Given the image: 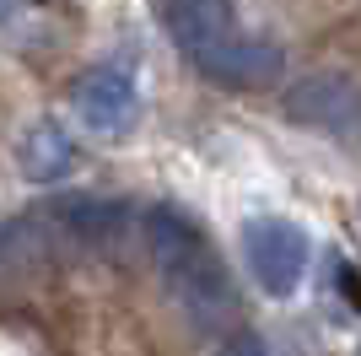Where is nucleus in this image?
<instances>
[{"mask_svg": "<svg viewBox=\"0 0 361 356\" xmlns=\"http://www.w3.org/2000/svg\"><path fill=\"white\" fill-rule=\"evenodd\" d=\"M146 249L151 259H157V270H162L167 292L178 297V308L195 319L200 329H221L232 324V313H238V292H232V275H226V265L216 259L211 237L200 232L183 210L173 206H157L146 216Z\"/></svg>", "mask_w": 361, "mask_h": 356, "instance_id": "nucleus-1", "label": "nucleus"}, {"mask_svg": "<svg viewBox=\"0 0 361 356\" xmlns=\"http://www.w3.org/2000/svg\"><path fill=\"white\" fill-rule=\"evenodd\" d=\"M243 249H248V270H254L259 292L291 297L302 286V270H307V237H302V227L281 222V216H259V222L243 227Z\"/></svg>", "mask_w": 361, "mask_h": 356, "instance_id": "nucleus-2", "label": "nucleus"}, {"mask_svg": "<svg viewBox=\"0 0 361 356\" xmlns=\"http://www.w3.org/2000/svg\"><path fill=\"white\" fill-rule=\"evenodd\" d=\"M205 81H221V87H264L286 71V54L270 38H248V32H232L216 49H205L200 59H189Z\"/></svg>", "mask_w": 361, "mask_h": 356, "instance_id": "nucleus-3", "label": "nucleus"}, {"mask_svg": "<svg viewBox=\"0 0 361 356\" xmlns=\"http://www.w3.org/2000/svg\"><path fill=\"white\" fill-rule=\"evenodd\" d=\"M75 114L87 119L92 130L119 135L130 119H135V76L124 65H92L81 81H75Z\"/></svg>", "mask_w": 361, "mask_h": 356, "instance_id": "nucleus-4", "label": "nucleus"}, {"mask_svg": "<svg viewBox=\"0 0 361 356\" xmlns=\"http://www.w3.org/2000/svg\"><path fill=\"white\" fill-rule=\"evenodd\" d=\"M286 114L297 124H313V130H356L361 87H350L345 76H313V81L286 92Z\"/></svg>", "mask_w": 361, "mask_h": 356, "instance_id": "nucleus-5", "label": "nucleus"}, {"mask_svg": "<svg viewBox=\"0 0 361 356\" xmlns=\"http://www.w3.org/2000/svg\"><path fill=\"white\" fill-rule=\"evenodd\" d=\"M54 222L75 237V243H87V249H114L124 232H130V206L124 200H103V194H71L54 206Z\"/></svg>", "mask_w": 361, "mask_h": 356, "instance_id": "nucleus-6", "label": "nucleus"}, {"mask_svg": "<svg viewBox=\"0 0 361 356\" xmlns=\"http://www.w3.org/2000/svg\"><path fill=\"white\" fill-rule=\"evenodd\" d=\"M16 162H22V173H27L32 184H54V178H65L75 167V146L54 119H38V124H27L22 141H16Z\"/></svg>", "mask_w": 361, "mask_h": 356, "instance_id": "nucleus-7", "label": "nucleus"}, {"mask_svg": "<svg viewBox=\"0 0 361 356\" xmlns=\"http://www.w3.org/2000/svg\"><path fill=\"white\" fill-rule=\"evenodd\" d=\"M221 356H270V351H264V340H259V335H232Z\"/></svg>", "mask_w": 361, "mask_h": 356, "instance_id": "nucleus-8", "label": "nucleus"}, {"mask_svg": "<svg viewBox=\"0 0 361 356\" xmlns=\"http://www.w3.org/2000/svg\"><path fill=\"white\" fill-rule=\"evenodd\" d=\"M356 356H361V351H356Z\"/></svg>", "mask_w": 361, "mask_h": 356, "instance_id": "nucleus-9", "label": "nucleus"}]
</instances>
